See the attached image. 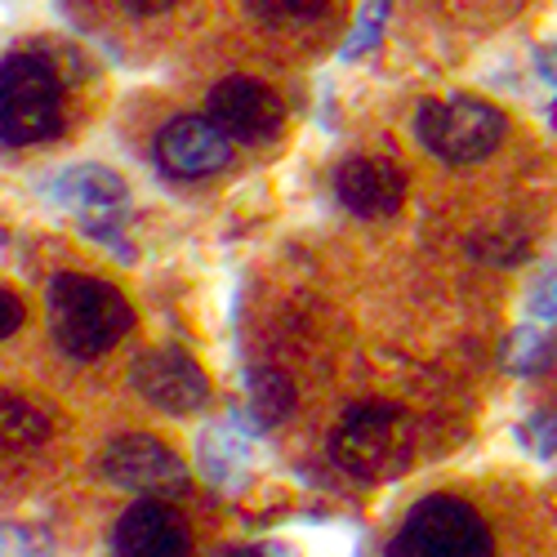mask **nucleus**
Instances as JSON below:
<instances>
[{
    "mask_svg": "<svg viewBox=\"0 0 557 557\" xmlns=\"http://www.w3.org/2000/svg\"><path fill=\"white\" fill-rule=\"evenodd\" d=\"M50 321H54V339L72 357H103L116 348L129 326H134V308L125 295L99 276H81L63 272L50 282Z\"/></svg>",
    "mask_w": 557,
    "mask_h": 557,
    "instance_id": "obj_1",
    "label": "nucleus"
},
{
    "mask_svg": "<svg viewBox=\"0 0 557 557\" xmlns=\"http://www.w3.org/2000/svg\"><path fill=\"white\" fill-rule=\"evenodd\" d=\"M63 125V85L40 54H10L0 63V144L27 148L54 138Z\"/></svg>",
    "mask_w": 557,
    "mask_h": 557,
    "instance_id": "obj_2",
    "label": "nucleus"
},
{
    "mask_svg": "<svg viewBox=\"0 0 557 557\" xmlns=\"http://www.w3.org/2000/svg\"><path fill=\"white\" fill-rule=\"evenodd\" d=\"M388 557H495V540L463 499L429 495L406 513Z\"/></svg>",
    "mask_w": 557,
    "mask_h": 557,
    "instance_id": "obj_3",
    "label": "nucleus"
},
{
    "mask_svg": "<svg viewBox=\"0 0 557 557\" xmlns=\"http://www.w3.org/2000/svg\"><path fill=\"white\" fill-rule=\"evenodd\" d=\"M335 459L361 482H384L410 459L406 414L393 401H361L335 433Z\"/></svg>",
    "mask_w": 557,
    "mask_h": 557,
    "instance_id": "obj_4",
    "label": "nucleus"
},
{
    "mask_svg": "<svg viewBox=\"0 0 557 557\" xmlns=\"http://www.w3.org/2000/svg\"><path fill=\"white\" fill-rule=\"evenodd\" d=\"M414 129H420V144L433 157L450 161V165L482 161V157H491L504 144V116H499V108H491L486 99H469V95H455V99H442V103H424Z\"/></svg>",
    "mask_w": 557,
    "mask_h": 557,
    "instance_id": "obj_5",
    "label": "nucleus"
},
{
    "mask_svg": "<svg viewBox=\"0 0 557 557\" xmlns=\"http://www.w3.org/2000/svg\"><path fill=\"white\" fill-rule=\"evenodd\" d=\"M103 478L129 495H144V499H178L193 486L188 463H183L170 446H161L157 437H144V433L121 437L108 446Z\"/></svg>",
    "mask_w": 557,
    "mask_h": 557,
    "instance_id": "obj_6",
    "label": "nucleus"
},
{
    "mask_svg": "<svg viewBox=\"0 0 557 557\" xmlns=\"http://www.w3.org/2000/svg\"><path fill=\"white\" fill-rule=\"evenodd\" d=\"M282 116H286L282 99L250 76H227L210 89V121L227 138H242V144H263V138H272L282 129Z\"/></svg>",
    "mask_w": 557,
    "mask_h": 557,
    "instance_id": "obj_7",
    "label": "nucleus"
},
{
    "mask_svg": "<svg viewBox=\"0 0 557 557\" xmlns=\"http://www.w3.org/2000/svg\"><path fill=\"white\" fill-rule=\"evenodd\" d=\"M134 388L152 406H161L165 414H188V410H201L210 401L206 370L178 348H161V352L138 357L134 361Z\"/></svg>",
    "mask_w": 557,
    "mask_h": 557,
    "instance_id": "obj_8",
    "label": "nucleus"
},
{
    "mask_svg": "<svg viewBox=\"0 0 557 557\" xmlns=\"http://www.w3.org/2000/svg\"><path fill=\"white\" fill-rule=\"evenodd\" d=\"M157 161L174 178H206L232 161V138L210 116H178L157 134Z\"/></svg>",
    "mask_w": 557,
    "mask_h": 557,
    "instance_id": "obj_9",
    "label": "nucleus"
},
{
    "mask_svg": "<svg viewBox=\"0 0 557 557\" xmlns=\"http://www.w3.org/2000/svg\"><path fill=\"white\" fill-rule=\"evenodd\" d=\"M54 197L81 219L85 232L116 242V227H121V214H125V183H121V174H112L103 165H76L67 174H59Z\"/></svg>",
    "mask_w": 557,
    "mask_h": 557,
    "instance_id": "obj_10",
    "label": "nucleus"
},
{
    "mask_svg": "<svg viewBox=\"0 0 557 557\" xmlns=\"http://www.w3.org/2000/svg\"><path fill=\"white\" fill-rule=\"evenodd\" d=\"M112 548L116 557H188L193 535L174 508H165V499H144L121 513Z\"/></svg>",
    "mask_w": 557,
    "mask_h": 557,
    "instance_id": "obj_11",
    "label": "nucleus"
},
{
    "mask_svg": "<svg viewBox=\"0 0 557 557\" xmlns=\"http://www.w3.org/2000/svg\"><path fill=\"white\" fill-rule=\"evenodd\" d=\"M335 193L361 219H388L406 201V174L380 157H352L335 174Z\"/></svg>",
    "mask_w": 557,
    "mask_h": 557,
    "instance_id": "obj_12",
    "label": "nucleus"
},
{
    "mask_svg": "<svg viewBox=\"0 0 557 557\" xmlns=\"http://www.w3.org/2000/svg\"><path fill=\"white\" fill-rule=\"evenodd\" d=\"M197 463L219 491H242L250 473V442L232 424H214L197 437Z\"/></svg>",
    "mask_w": 557,
    "mask_h": 557,
    "instance_id": "obj_13",
    "label": "nucleus"
},
{
    "mask_svg": "<svg viewBox=\"0 0 557 557\" xmlns=\"http://www.w3.org/2000/svg\"><path fill=\"white\" fill-rule=\"evenodd\" d=\"M246 406H250V420L255 429H272V424H282L290 406H295V388L290 380L282 375V370H250L246 375Z\"/></svg>",
    "mask_w": 557,
    "mask_h": 557,
    "instance_id": "obj_14",
    "label": "nucleus"
},
{
    "mask_svg": "<svg viewBox=\"0 0 557 557\" xmlns=\"http://www.w3.org/2000/svg\"><path fill=\"white\" fill-rule=\"evenodd\" d=\"M50 437V420L32 406V401H5L0 406V442L14 450H36Z\"/></svg>",
    "mask_w": 557,
    "mask_h": 557,
    "instance_id": "obj_15",
    "label": "nucleus"
},
{
    "mask_svg": "<svg viewBox=\"0 0 557 557\" xmlns=\"http://www.w3.org/2000/svg\"><path fill=\"white\" fill-rule=\"evenodd\" d=\"M553 352H557L553 335H544L535 326H522V331L508 335V344H504V366L513 370V375H540V370H548Z\"/></svg>",
    "mask_w": 557,
    "mask_h": 557,
    "instance_id": "obj_16",
    "label": "nucleus"
},
{
    "mask_svg": "<svg viewBox=\"0 0 557 557\" xmlns=\"http://www.w3.org/2000/svg\"><path fill=\"white\" fill-rule=\"evenodd\" d=\"M246 10L272 27H299V23L321 18L326 0H246Z\"/></svg>",
    "mask_w": 557,
    "mask_h": 557,
    "instance_id": "obj_17",
    "label": "nucleus"
},
{
    "mask_svg": "<svg viewBox=\"0 0 557 557\" xmlns=\"http://www.w3.org/2000/svg\"><path fill=\"white\" fill-rule=\"evenodd\" d=\"M0 557H50V548L27 527H0Z\"/></svg>",
    "mask_w": 557,
    "mask_h": 557,
    "instance_id": "obj_18",
    "label": "nucleus"
},
{
    "mask_svg": "<svg viewBox=\"0 0 557 557\" xmlns=\"http://www.w3.org/2000/svg\"><path fill=\"white\" fill-rule=\"evenodd\" d=\"M522 442H527L535 455L553 459V455H557V414H535L531 424H522Z\"/></svg>",
    "mask_w": 557,
    "mask_h": 557,
    "instance_id": "obj_19",
    "label": "nucleus"
},
{
    "mask_svg": "<svg viewBox=\"0 0 557 557\" xmlns=\"http://www.w3.org/2000/svg\"><path fill=\"white\" fill-rule=\"evenodd\" d=\"M531 312H535L540 321H557V263L544 268V276L535 282V290H531Z\"/></svg>",
    "mask_w": 557,
    "mask_h": 557,
    "instance_id": "obj_20",
    "label": "nucleus"
},
{
    "mask_svg": "<svg viewBox=\"0 0 557 557\" xmlns=\"http://www.w3.org/2000/svg\"><path fill=\"white\" fill-rule=\"evenodd\" d=\"M18 326H23V304H18V295L0 290V339H10Z\"/></svg>",
    "mask_w": 557,
    "mask_h": 557,
    "instance_id": "obj_21",
    "label": "nucleus"
},
{
    "mask_svg": "<svg viewBox=\"0 0 557 557\" xmlns=\"http://www.w3.org/2000/svg\"><path fill=\"white\" fill-rule=\"evenodd\" d=\"M250 548V557H299L290 544H282V540H263V544H246Z\"/></svg>",
    "mask_w": 557,
    "mask_h": 557,
    "instance_id": "obj_22",
    "label": "nucleus"
},
{
    "mask_svg": "<svg viewBox=\"0 0 557 557\" xmlns=\"http://www.w3.org/2000/svg\"><path fill=\"white\" fill-rule=\"evenodd\" d=\"M121 5H125L129 14H161V10L174 5V0H121Z\"/></svg>",
    "mask_w": 557,
    "mask_h": 557,
    "instance_id": "obj_23",
    "label": "nucleus"
},
{
    "mask_svg": "<svg viewBox=\"0 0 557 557\" xmlns=\"http://www.w3.org/2000/svg\"><path fill=\"white\" fill-rule=\"evenodd\" d=\"M219 557H250V548H223Z\"/></svg>",
    "mask_w": 557,
    "mask_h": 557,
    "instance_id": "obj_24",
    "label": "nucleus"
}]
</instances>
